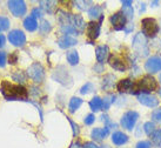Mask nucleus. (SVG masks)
Returning <instances> with one entry per match:
<instances>
[{
    "label": "nucleus",
    "mask_w": 161,
    "mask_h": 148,
    "mask_svg": "<svg viewBox=\"0 0 161 148\" xmlns=\"http://www.w3.org/2000/svg\"><path fill=\"white\" fill-rule=\"evenodd\" d=\"M59 23L61 25V31L67 34H81L86 27L84 19L78 14H68L64 11L58 12Z\"/></svg>",
    "instance_id": "1"
},
{
    "label": "nucleus",
    "mask_w": 161,
    "mask_h": 148,
    "mask_svg": "<svg viewBox=\"0 0 161 148\" xmlns=\"http://www.w3.org/2000/svg\"><path fill=\"white\" fill-rule=\"evenodd\" d=\"M1 93L7 100H24L28 95L24 86L13 85L6 80L1 82Z\"/></svg>",
    "instance_id": "2"
},
{
    "label": "nucleus",
    "mask_w": 161,
    "mask_h": 148,
    "mask_svg": "<svg viewBox=\"0 0 161 148\" xmlns=\"http://www.w3.org/2000/svg\"><path fill=\"white\" fill-rule=\"evenodd\" d=\"M133 48H134V51L140 57H146V55H148L149 51H148L146 36H143V33L135 34L134 39H133Z\"/></svg>",
    "instance_id": "3"
},
{
    "label": "nucleus",
    "mask_w": 161,
    "mask_h": 148,
    "mask_svg": "<svg viewBox=\"0 0 161 148\" xmlns=\"http://www.w3.org/2000/svg\"><path fill=\"white\" fill-rule=\"evenodd\" d=\"M27 74L34 82L40 84V82H42L44 78H45V69H44L41 63H34L30 66L28 71H27Z\"/></svg>",
    "instance_id": "4"
},
{
    "label": "nucleus",
    "mask_w": 161,
    "mask_h": 148,
    "mask_svg": "<svg viewBox=\"0 0 161 148\" xmlns=\"http://www.w3.org/2000/svg\"><path fill=\"white\" fill-rule=\"evenodd\" d=\"M141 27H142V33L143 36H155L159 32V26L158 23L153 18H145L141 21Z\"/></svg>",
    "instance_id": "5"
},
{
    "label": "nucleus",
    "mask_w": 161,
    "mask_h": 148,
    "mask_svg": "<svg viewBox=\"0 0 161 148\" xmlns=\"http://www.w3.org/2000/svg\"><path fill=\"white\" fill-rule=\"evenodd\" d=\"M136 90L143 93L152 92V90H158V82L153 76H143L136 84Z\"/></svg>",
    "instance_id": "6"
},
{
    "label": "nucleus",
    "mask_w": 161,
    "mask_h": 148,
    "mask_svg": "<svg viewBox=\"0 0 161 148\" xmlns=\"http://www.w3.org/2000/svg\"><path fill=\"white\" fill-rule=\"evenodd\" d=\"M9 11L12 12L14 17H23L26 13V4L23 0H11L7 3Z\"/></svg>",
    "instance_id": "7"
},
{
    "label": "nucleus",
    "mask_w": 161,
    "mask_h": 148,
    "mask_svg": "<svg viewBox=\"0 0 161 148\" xmlns=\"http://www.w3.org/2000/svg\"><path fill=\"white\" fill-rule=\"evenodd\" d=\"M139 118V114L134 111H130V112H127L124 114V117L121 118V126L126 128V129L128 130H132L133 129V127H134L135 122L138 120Z\"/></svg>",
    "instance_id": "8"
},
{
    "label": "nucleus",
    "mask_w": 161,
    "mask_h": 148,
    "mask_svg": "<svg viewBox=\"0 0 161 148\" xmlns=\"http://www.w3.org/2000/svg\"><path fill=\"white\" fill-rule=\"evenodd\" d=\"M8 40L11 41V44L14 46H24L26 42V36L24 34L23 31L20 30H13L8 33Z\"/></svg>",
    "instance_id": "9"
},
{
    "label": "nucleus",
    "mask_w": 161,
    "mask_h": 148,
    "mask_svg": "<svg viewBox=\"0 0 161 148\" xmlns=\"http://www.w3.org/2000/svg\"><path fill=\"white\" fill-rule=\"evenodd\" d=\"M145 68L148 73H158L161 71V58L160 57H152L145 63Z\"/></svg>",
    "instance_id": "10"
},
{
    "label": "nucleus",
    "mask_w": 161,
    "mask_h": 148,
    "mask_svg": "<svg viewBox=\"0 0 161 148\" xmlns=\"http://www.w3.org/2000/svg\"><path fill=\"white\" fill-rule=\"evenodd\" d=\"M111 23H112L114 30L116 31H120V30H124L125 28V24H126V17L122 12H116L115 14H113L111 17Z\"/></svg>",
    "instance_id": "11"
},
{
    "label": "nucleus",
    "mask_w": 161,
    "mask_h": 148,
    "mask_svg": "<svg viewBox=\"0 0 161 148\" xmlns=\"http://www.w3.org/2000/svg\"><path fill=\"white\" fill-rule=\"evenodd\" d=\"M138 100L140 103H142L147 107H157L159 105V100H158L155 96H152V95H147V94H140L138 96Z\"/></svg>",
    "instance_id": "12"
},
{
    "label": "nucleus",
    "mask_w": 161,
    "mask_h": 148,
    "mask_svg": "<svg viewBox=\"0 0 161 148\" xmlns=\"http://www.w3.org/2000/svg\"><path fill=\"white\" fill-rule=\"evenodd\" d=\"M100 34V25L95 21H91L87 25V36L91 40H95Z\"/></svg>",
    "instance_id": "13"
},
{
    "label": "nucleus",
    "mask_w": 161,
    "mask_h": 148,
    "mask_svg": "<svg viewBox=\"0 0 161 148\" xmlns=\"http://www.w3.org/2000/svg\"><path fill=\"white\" fill-rule=\"evenodd\" d=\"M109 133V128L105 127V128H94L91 133V138L95 141H103Z\"/></svg>",
    "instance_id": "14"
},
{
    "label": "nucleus",
    "mask_w": 161,
    "mask_h": 148,
    "mask_svg": "<svg viewBox=\"0 0 161 148\" xmlns=\"http://www.w3.org/2000/svg\"><path fill=\"white\" fill-rule=\"evenodd\" d=\"M116 88L121 93H125V92H130V93H134V85L130 79H124L120 80L119 84L116 86Z\"/></svg>",
    "instance_id": "15"
},
{
    "label": "nucleus",
    "mask_w": 161,
    "mask_h": 148,
    "mask_svg": "<svg viewBox=\"0 0 161 148\" xmlns=\"http://www.w3.org/2000/svg\"><path fill=\"white\" fill-rule=\"evenodd\" d=\"M76 44H78L76 39H74V38L71 36H64L58 40L59 47H60V48H64V49L69 48V47L76 45Z\"/></svg>",
    "instance_id": "16"
},
{
    "label": "nucleus",
    "mask_w": 161,
    "mask_h": 148,
    "mask_svg": "<svg viewBox=\"0 0 161 148\" xmlns=\"http://www.w3.org/2000/svg\"><path fill=\"white\" fill-rule=\"evenodd\" d=\"M108 54H109V49L107 46H98L95 48V55L99 63H105V60L108 58Z\"/></svg>",
    "instance_id": "17"
},
{
    "label": "nucleus",
    "mask_w": 161,
    "mask_h": 148,
    "mask_svg": "<svg viewBox=\"0 0 161 148\" xmlns=\"http://www.w3.org/2000/svg\"><path fill=\"white\" fill-rule=\"evenodd\" d=\"M108 63L111 65V67H113L114 69H116V71L124 72L126 69V65H125V63H124V60L120 59L119 57H116V55H111Z\"/></svg>",
    "instance_id": "18"
},
{
    "label": "nucleus",
    "mask_w": 161,
    "mask_h": 148,
    "mask_svg": "<svg viewBox=\"0 0 161 148\" xmlns=\"http://www.w3.org/2000/svg\"><path fill=\"white\" fill-rule=\"evenodd\" d=\"M112 141L113 144L118 145V146H121V145L126 144L127 141H128V136L124 133H121V132H115V133H113L112 135Z\"/></svg>",
    "instance_id": "19"
},
{
    "label": "nucleus",
    "mask_w": 161,
    "mask_h": 148,
    "mask_svg": "<svg viewBox=\"0 0 161 148\" xmlns=\"http://www.w3.org/2000/svg\"><path fill=\"white\" fill-rule=\"evenodd\" d=\"M24 27L26 28L27 31L30 32H33L36 30V27H38V23H36V20L33 17H27L25 20H24Z\"/></svg>",
    "instance_id": "20"
},
{
    "label": "nucleus",
    "mask_w": 161,
    "mask_h": 148,
    "mask_svg": "<svg viewBox=\"0 0 161 148\" xmlns=\"http://www.w3.org/2000/svg\"><path fill=\"white\" fill-rule=\"evenodd\" d=\"M40 5L41 7L45 9L47 13H54L55 12V9H57V5H58V3L57 1H40Z\"/></svg>",
    "instance_id": "21"
},
{
    "label": "nucleus",
    "mask_w": 161,
    "mask_h": 148,
    "mask_svg": "<svg viewBox=\"0 0 161 148\" xmlns=\"http://www.w3.org/2000/svg\"><path fill=\"white\" fill-rule=\"evenodd\" d=\"M103 101L99 98V96H94V98L91 100L90 107L93 112H98L100 109H103Z\"/></svg>",
    "instance_id": "22"
},
{
    "label": "nucleus",
    "mask_w": 161,
    "mask_h": 148,
    "mask_svg": "<svg viewBox=\"0 0 161 148\" xmlns=\"http://www.w3.org/2000/svg\"><path fill=\"white\" fill-rule=\"evenodd\" d=\"M81 105H82V100L80 98H76V96H73V98L69 100V105H68V108H69V112L74 113L76 109H79Z\"/></svg>",
    "instance_id": "23"
},
{
    "label": "nucleus",
    "mask_w": 161,
    "mask_h": 148,
    "mask_svg": "<svg viewBox=\"0 0 161 148\" xmlns=\"http://www.w3.org/2000/svg\"><path fill=\"white\" fill-rule=\"evenodd\" d=\"M101 15H103V9H101L100 6H93L88 11V17L91 19H98V18L101 19L103 18Z\"/></svg>",
    "instance_id": "24"
},
{
    "label": "nucleus",
    "mask_w": 161,
    "mask_h": 148,
    "mask_svg": "<svg viewBox=\"0 0 161 148\" xmlns=\"http://www.w3.org/2000/svg\"><path fill=\"white\" fill-rule=\"evenodd\" d=\"M66 58H67L68 63H71V65H73V66H74V65H78V63H79V54H78V52L74 51V49L67 52Z\"/></svg>",
    "instance_id": "25"
},
{
    "label": "nucleus",
    "mask_w": 161,
    "mask_h": 148,
    "mask_svg": "<svg viewBox=\"0 0 161 148\" xmlns=\"http://www.w3.org/2000/svg\"><path fill=\"white\" fill-rule=\"evenodd\" d=\"M151 139H152V142L155 146H161V129L154 130L153 134L151 135Z\"/></svg>",
    "instance_id": "26"
},
{
    "label": "nucleus",
    "mask_w": 161,
    "mask_h": 148,
    "mask_svg": "<svg viewBox=\"0 0 161 148\" xmlns=\"http://www.w3.org/2000/svg\"><path fill=\"white\" fill-rule=\"evenodd\" d=\"M52 30V27H51V24L48 21H42V23L39 25V31H40L41 34H46V33H48L49 31Z\"/></svg>",
    "instance_id": "27"
},
{
    "label": "nucleus",
    "mask_w": 161,
    "mask_h": 148,
    "mask_svg": "<svg viewBox=\"0 0 161 148\" xmlns=\"http://www.w3.org/2000/svg\"><path fill=\"white\" fill-rule=\"evenodd\" d=\"M74 5H76V7L81 11H86V9H88L90 11V5H92V1H75Z\"/></svg>",
    "instance_id": "28"
},
{
    "label": "nucleus",
    "mask_w": 161,
    "mask_h": 148,
    "mask_svg": "<svg viewBox=\"0 0 161 148\" xmlns=\"http://www.w3.org/2000/svg\"><path fill=\"white\" fill-rule=\"evenodd\" d=\"M12 78H13L14 81H18V82H25V80H26V75H25L24 72H21V71L14 72Z\"/></svg>",
    "instance_id": "29"
},
{
    "label": "nucleus",
    "mask_w": 161,
    "mask_h": 148,
    "mask_svg": "<svg viewBox=\"0 0 161 148\" xmlns=\"http://www.w3.org/2000/svg\"><path fill=\"white\" fill-rule=\"evenodd\" d=\"M9 27V20L5 17H0V32H4L8 30Z\"/></svg>",
    "instance_id": "30"
},
{
    "label": "nucleus",
    "mask_w": 161,
    "mask_h": 148,
    "mask_svg": "<svg viewBox=\"0 0 161 148\" xmlns=\"http://www.w3.org/2000/svg\"><path fill=\"white\" fill-rule=\"evenodd\" d=\"M114 99H115V96L114 95H111V96H106V98L103 99V111H106V109H108V107L111 106V103L114 101Z\"/></svg>",
    "instance_id": "31"
},
{
    "label": "nucleus",
    "mask_w": 161,
    "mask_h": 148,
    "mask_svg": "<svg viewBox=\"0 0 161 148\" xmlns=\"http://www.w3.org/2000/svg\"><path fill=\"white\" fill-rule=\"evenodd\" d=\"M154 123L152 122H146L145 125H143V129H145V133L147 135H152L153 132H154Z\"/></svg>",
    "instance_id": "32"
},
{
    "label": "nucleus",
    "mask_w": 161,
    "mask_h": 148,
    "mask_svg": "<svg viewBox=\"0 0 161 148\" xmlns=\"http://www.w3.org/2000/svg\"><path fill=\"white\" fill-rule=\"evenodd\" d=\"M92 90H93V85H92L91 82H87L86 85H84L82 87H81L80 93L81 94H88V93L92 92Z\"/></svg>",
    "instance_id": "33"
},
{
    "label": "nucleus",
    "mask_w": 161,
    "mask_h": 148,
    "mask_svg": "<svg viewBox=\"0 0 161 148\" xmlns=\"http://www.w3.org/2000/svg\"><path fill=\"white\" fill-rule=\"evenodd\" d=\"M152 119H153V121L161 123V108L160 109H155V111H153Z\"/></svg>",
    "instance_id": "34"
},
{
    "label": "nucleus",
    "mask_w": 161,
    "mask_h": 148,
    "mask_svg": "<svg viewBox=\"0 0 161 148\" xmlns=\"http://www.w3.org/2000/svg\"><path fill=\"white\" fill-rule=\"evenodd\" d=\"M122 13L125 14V17H127L128 19L133 18V8L132 7H124L122 8Z\"/></svg>",
    "instance_id": "35"
},
{
    "label": "nucleus",
    "mask_w": 161,
    "mask_h": 148,
    "mask_svg": "<svg viewBox=\"0 0 161 148\" xmlns=\"http://www.w3.org/2000/svg\"><path fill=\"white\" fill-rule=\"evenodd\" d=\"M94 121H95V117H94L93 114H88V115L85 118V123H86V125H92Z\"/></svg>",
    "instance_id": "36"
},
{
    "label": "nucleus",
    "mask_w": 161,
    "mask_h": 148,
    "mask_svg": "<svg viewBox=\"0 0 161 148\" xmlns=\"http://www.w3.org/2000/svg\"><path fill=\"white\" fill-rule=\"evenodd\" d=\"M67 119H68V118H67ZM68 121H69V123H71L72 127H73V135H74V136H76V135L79 134V126L75 125L74 122L72 121L71 119H68Z\"/></svg>",
    "instance_id": "37"
},
{
    "label": "nucleus",
    "mask_w": 161,
    "mask_h": 148,
    "mask_svg": "<svg viewBox=\"0 0 161 148\" xmlns=\"http://www.w3.org/2000/svg\"><path fill=\"white\" fill-rule=\"evenodd\" d=\"M32 15H33V18L34 19L41 18V17H42V12H41L39 8H36V9H33V11H32Z\"/></svg>",
    "instance_id": "38"
},
{
    "label": "nucleus",
    "mask_w": 161,
    "mask_h": 148,
    "mask_svg": "<svg viewBox=\"0 0 161 148\" xmlns=\"http://www.w3.org/2000/svg\"><path fill=\"white\" fill-rule=\"evenodd\" d=\"M135 148H151V145L147 141H140Z\"/></svg>",
    "instance_id": "39"
},
{
    "label": "nucleus",
    "mask_w": 161,
    "mask_h": 148,
    "mask_svg": "<svg viewBox=\"0 0 161 148\" xmlns=\"http://www.w3.org/2000/svg\"><path fill=\"white\" fill-rule=\"evenodd\" d=\"M6 63V54L4 52H0V67H4Z\"/></svg>",
    "instance_id": "40"
},
{
    "label": "nucleus",
    "mask_w": 161,
    "mask_h": 148,
    "mask_svg": "<svg viewBox=\"0 0 161 148\" xmlns=\"http://www.w3.org/2000/svg\"><path fill=\"white\" fill-rule=\"evenodd\" d=\"M82 148H99L97 145L94 144V142H86L85 145H84V147Z\"/></svg>",
    "instance_id": "41"
},
{
    "label": "nucleus",
    "mask_w": 161,
    "mask_h": 148,
    "mask_svg": "<svg viewBox=\"0 0 161 148\" xmlns=\"http://www.w3.org/2000/svg\"><path fill=\"white\" fill-rule=\"evenodd\" d=\"M17 63V54H12L9 57V63Z\"/></svg>",
    "instance_id": "42"
},
{
    "label": "nucleus",
    "mask_w": 161,
    "mask_h": 148,
    "mask_svg": "<svg viewBox=\"0 0 161 148\" xmlns=\"http://www.w3.org/2000/svg\"><path fill=\"white\" fill-rule=\"evenodd\" d=\"M5 42H6V39H5V36L3 34H0V48L5 45Z\"/></svg>",
    "instance_id": "43"
},
{
    "label": "nucleus",
    "mask_w": 161,
    "mask_h": 148,
    "mask_svg": "<svg viewBox=\"0 0 161 148\" xmlns=\"http://www.w3.org/2000/svg\"><path fill=\"white\" fill-rule=\"evenodd\" d=\"M122 5H124V7H130L132 1H130V0H125V1H122Z\"/></svg>",
    "instance_id": "44"
},
{
    "label": "nucleus",
    "mask_w": 161,
    "mask_h": 148,
    "mask_svg": "<svg viewBox=\"0 0 161 148\" xmlns=\"http://www.w3.org/2000/svg\"><path fill=\"white\" fill-rule=\"evenodd\" d=\"M132 30H133V25H132V24H128V26H127V28H126V32L130 33Z\"/></svg>",
    "instance_id": "45"
},
{
    "label": "nucleus",
    "mask_w": 161,
    "mask_h": 148,
    "mask_svg": "<svg viewBox=\"0 0 161 148\" xmlns=\"http://www.w3.org/2000/svg\"><path fill=\"white\" fill-rule=\"evenodd\" d=\"M71 148H81V147H80V144H79V142H76V144H73V145H72Z\"/></svg>",
    "instance_id": "46"
},
{
    "label": "nucleus",
    "mask_w": 161,
    "mask_h": 148,
    "mask_svg": "<svg viewBox=\"0 0 161 148\" xmlns=\"http://www.w3.org/2000/svg\"><path fill=\"white\" fill-rule=\"evenodd\" d=\"M99 148H109L108 146H101V147H99Z\"/></svg>",
    "instance_id": "47"
},
{
    "label": "nucleus",
    "mask_w": 161,
    "mask_h": 148,
    "mask_svg": "<svg viewBox=\"0 0 161 148\" xmlns=\"http://www.w3.org/2000/svg\"><path fill=\"white\" fill-rule=\"evenodd\" d=\"M160 81H161V75H160Z\"/></svg>",
    "instance_id": "48"
},
{
    "label": "nucleus",
    "mask_w": 161,
    "mask_h": 148,
    "mask_svg": "<svg viewBox=\"0 0 161 148\" xmlns=\"http://www.w3.org/2000/svg\"><path fill=\"white\" fill-rule=\"evenodd\" d=\"M160 95H161V90H160Z\"/></svg>",
    "instance_id": "49"
}]
</instances>
